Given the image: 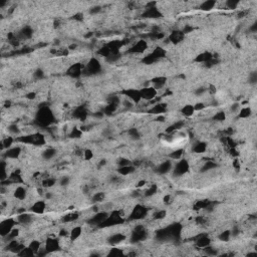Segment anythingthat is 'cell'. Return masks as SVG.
<instances>
[{
    "mask_svg": "<svg viewBox=\"0 0 257 257\" xmlns=\"http://www.w3.org/2000/svg\"><path fill=\"white\" fill-rule=\"evenodd\" d=\"M53 121V115L48 108H42L36 115V123L39 126H48Z\"/></svg>",
    "mask_w": 257,
    "mask_h": 257,
    "instance_id": "cell-1",
    "label": "cell"
},
{
    "mask_svg": "<svg viewBox=\"0 0 257 257\" xmlns=\"http://www.w3.org/2000/svg\"><path fill=\"white\" fill-rule=\"evenodd\" d=\"M189 170V164L186 160H180V161L175 165L173 168V173L174 176H182L184 175L187 171Z\"/></svg>",
    "mask_w": 257,
    "mask_h": 257,
    "instance_id": "cell-2",
    "label": "cell"
},
{
    "mask_svg": "<svg viewBox=\"0 0 257 257\" xmlns=\"http://www.w3.org/2000/svg\"><path fill=\"white\" fill-rule=\"evenodd\" d=\"M15 224L13 219H7L3 221L0 225V233H1L2 237H5L11 230L13 229V226Z\"/></svg>",
    "mask_w": 257,
    "mask_h": 257,
    "instance_id": "cell-3",
    "label": "cell"
},
{
    "mask_svg": "<svg viewBox=\"0 0 257 257\" xmlns=\"http://www.w3.org/2000/svg\"><path fill=\"white\" fill-rule=\"evenodd\" d=\"M146 237H147V232H146V230L144 229V227L138 226V227H136V229L132 235V241L133 242L143 241L146 239Z\"/></svg>",
    "mask_w": 257,
    "mask_h": 257,
    "instance_id": "cell-4",
    "label": "cell"
},
{
    "mask_svg": "<svg viewBox=\"0 0 257 257\" xmlns=\"http://www.w3.org/2000/svg\"><path fill=\"white\" fill-rule=\"evenodd\" d=\"M140 93H141L142 99H145L147 101H153L157 96V90L153 87H150L141 90H140Z\"/></svg>",
    "mask_w": 257,
    "mask_h": 257,
    "instance_id": "cell-5",
    "label": "cell"
},
{
    "mask_svg": "<svg viewBox=\"0 0 257 257\" xmlns=\"http://www.w3.org/2000/svg\"><path fill=\"white\" fill-rule=\"evenodd\" d=\"M108 217V214L107 212L96 213L95 216L91 217V218L88 220V222H90V224L91 225H102L105 220H107Z\"/></svg>",
    "mask_w": 257,
    "mask_h": 257,
    "instance_id": "cell-6",
    "label": "cell"
},
{
    "mask_svg": "<svg viewBox=\"0 0 257 257\" xmlns=\"http://www.w3.org/2000/svg\"><path fill=\"white\" fill-rule=\"evenodd\" d=\"M173 169V165L171 161H165L161 163L156 169V172L160 174V175H164V174L169 173L171 170Z\"/></svg>",
    "mask_w": 257,
    "mask_h": 257,
    "instance_id": "cell-7",
    "label": "cell"
},
{
    "mask_svg": "<svg viewBox=\"0 0 257 257\" xmlns=\"http://www.w3.org/2000/svg\"><path fill=\"white\" fill-rule=\"evenodd\" d=\"M146 208L141 206V205H138L135 209L133 210L132 214H131V219H142L143 217L146 216Z\"/></svg>",
    "mask_w": 257,
    "mask_h": 257,
    "instance_id": "cell-8",
    "label": "cell"
},
{
    "mask_svg": "<svg viewBox=\"0 0 257 257\" xmlns=\"http://www.w3.org/2000/svg\"><path fill=\"white\" fill-rule=\"evenodd\" d=\"M21 153V149L19 147H13V148H9V149L6 150V152L4 153L5 158L7 159H17L19 157Z\"/></svg>",
    "mask_w": 257,
    "mask_h": 257,
    "instance_id": "cell-9",
    "label": "cell"
},
{
    "mask_svg": "<svg viewBox=\"0 0 257 257\" xmlns=\"http://www.w3.org/2000/svg\"><path fill=\"white\" fill-rule=\"evenodd\" d=\"M126 239L125 235H123L121 233H117V234H114L108 238V244L113 245V246H117V245L121 244L123 241Z\"/></svg>",
    "mask_w": 257,
    "mask_h": 257,
    "instance_id": "cell-10",
    "label": "cell"
},
{
    "mask_svg": "<svg viewBox=\"0 0 257 257\" xmlns=\"http://www.w3.org/2000/svg\"><path fill=\"white\" fill-rule=\"evenodd\" d=\"M87 72H90V73H96L99 69H101L99 62L96 61V58L90 59V62L87 64Z\"/></svg>",
    "mask_w": 257,
    "mask_h": 257,
    "instance_id": "cell-11",
    "label": "cell"
},
{
    "mask_svg": "<svg viewBox=\"0 0 257 257\" xmlns=\"http://www.w3.org/2000/svg\"><path fill=\"white\" fill-rule=\"evenodd\" d=\"M59 249V242L56 239H51L49 238L46 241V245H45V250L48 252H53Z\"/></svg>",
    "mask_w": 257,
    "mask_h": 257,
    "instance_id": "cell-12",
    "label": "cell"
},
{
    "mask_svg": "<svg viewBox=\"0 0 257 257\" xmlns=\"http://www.w3.org/2000/svg\"><path fill=\"white\" fill-rule=\"evenodd\" d=\"M17 222L22 225H28L32 222V216L27 213H21L17 217Z\"/></svg>",
    "mask_w": 257,
    "mask_h": 257,
    "instance_id": "cell-13",
    "label": "cell"
},
{
    "mask_svg": "<svg viewBox=\"0 0 257 257\" xmlns=\"http://www.w3.org/2000/svg\"><path fill=\"white\" fill-rule=\"evenodd\" d=\"M126 96H128V99H131L132 102H138L140 99H141V93H140V90H128L126 91Z\"/></svg>",
    "mask_w": 257,
    "mask_h": 257,
    "instance_id": "cell-14",
    "label": "cell"
},
{
    "mask_svg": "<svg viewBox=\"0 0 257 257\" xmlns=\"http://www.w3.org/2000/svg\"><path fill=\"white\" fill-rule=\"evenodd\" d=\"M210 238L206 235H201L199 236V238L197 239L196 243H197V246L199 248H205L207 247L208 245H210Z\"/></svg>",
    "mask_w": 257,
    "mask_h": 257,
    "instance_id": "cell-15",
    "label": "cell"
},
{
    "mask_svg": "<svg viewBox=\"0 0 257 257\" xmlns=\"http://www.w3.org/2000/svg\"><path fill=\"white\" fill-rule=\"evenodd\" d=\"M44 209H45V203L43 201H37L31 206V211L36 214L43 213Z\"/></svg>",
    "mask_w": 257,
    "mask_h": 257,
    "instance_id": "cell-16",
    "label": "cell"
},
{
    "mask_svg": "<svg viewBox=\"0 0 257 257\" xmlns=\"http://www.w3.org/2000/svg\"><path fill=\"white\" fill-rule=\"evenodd\" d=\"M145 17H150V18H156V17L161 16L160 11L156 7H148L146 12L144 13Z\"/></svg>",
    "mask_w": 257,
    "mask_h": 257,
    "instance_id": "cell-17",
    "label": "cell"
},
{
    "mask_svg": "<svg viewBox=\"0 0 257 257\" xmlns=\"http://www.w3.org/2000/svg\"><path fill=\"white\" fill-rule=\"evenodd\" d=\"M183 37H184V32H181V31H174L170 35L169 41L173 42V43H177V42L181 41Z\"/></svg>",
    "mask_w": 257,
    "mask_h": 257,
    "instance_id": "cell-18",
    "label": "cell"
},
{
    "mask_svg": "<svg viewBox=\"0 0 257 257\" xmlns=\"http://www.w3.org/2000/svg\"><path fill=\"white\" fill-rule=\"evenodd\" d=\"M119 173L123 176H127L132 174L133 172H135V167L132 166V165H127V166H122L119 168Z\"/></svg>",
    "mask_w": 257,
    "mask_h": 257,
    "instance_id": "cell-19",
    "label": "cell"
},
{
    "mask_svg": "<svg viewBox=\"0 0 257 257\" xmlns=\"http://www.w3.org/2000/svg\"><path fill=\"white\" fill-rule=\"evenodd\" d=\"M216 5V1H213V0H207V1H204L203 3L200 4V9L204 10V11H209L211 9H213Z\"/></svg>",
    "mask_w": 257,
    "mask_h": 257,
    "instance_id": "cell-20",
    "label": "cell"
},
{
    "mask_svg": "<svg viewBox=\"0 0 257 257\" xmlns=\"http://www.w3.org/2000/svg\"><path fill=\"white\" fill-rule=\"evenodd\" d=\"M81 64H75L72 65L69 70H68V75H70L71 76H73V78H78V76L81 75Z\"/></svg>",
    "mask_w": 257,
    "mask_h": 257,
    "instance_id": "cell-21",
    "label": "cell"
},
{
    "mask_svg": "<svg viewBox=\"0 0 257 257\" xmlns=\"http://www.w3.org/2000/svg\"><path fill=\"white\" fill-rule=\"evenodd\" d=\"M56 155V150L53 149V148H48L42 153V158L45 160H51L53 159Z\"/></svg>",
    "mask_w": 257,
    "mask_h": 257,
    "instance_id": "cell-22",
    "label": "cell"
},
{
    "mask_svg": "<svg viewBox=\"0 0 257 257\" xmlns=\"http://www.w3.org/2000/svg\"><path fill=\"white\" fill-rule=\"evenodd\" d=\"M146 47H147V43H146L145 40H140L138 43H137L135 46H134L132 49H131V51L132 52H143Z\"/></svg>",
    "mask_w": 257,
    "mask_h": 257,
    "instance_id": "cell-23",
    "label": "cell"
},
{
    "mask_svg": "<svg viewBox=\"0 0 257 257\" xmlns=\"http://www.w3.org/2000/svg\"><path fill=\"white\" fill-rule=\"evenodd\" d=\"M14 197L18 200H24L25 197H26V190L23 187L16 188L15 192H14Z\"/></svg>",
    "mask_w": 257,
    "mask_h": 257,
    "instance_id": "cell-24",
    "label": "cell"
},
{
    "mask_svg": "<svg viewBox=\"0 0 257 257\" xmlns=\"http://www.w3.org/2000/svg\"><path fill=\"white\" fill-rule=\"evenodd\" d=\"M73 117L78 120H84L87 117V112L84 111V108H78L73 112Z\"/></svg>",
    "mask_w": 257,
    "mask_h": 257,
    "instance_id": "cell-25",
    "label": "cell"
},
{
    "mask_svg": "<svg viewBox=\"0 0 257 257\" xmlns=\"http://www.w3.org/2000/svg\"><path fill=\"white\" fill-rule=\"evenodd\" d=\"M192 150H193V152H195L197 154L204 153L205 151L207 150V145L205 144V143H198V144H196L192 148Z\"/></svg>",
    "mask_w": 257,
    "mask_h": 257,
    "instance_id": "cell-26",
    "label": "cell"
},
{
    "mask_svg": "<svg viewBox=\"0 0 257 257\" xmlns=\"http://www.w3.org/2000/svg\"><path fill=\"white\" fill-rule=\"evenodd\" d=\"M194 113H195V110H194V105H187L182 108V114L185 117H188V118L193 116Z\"/></svg>",
    "mask_w": 257,
    "mask_h": 257,
    "instance_id": "cell-27",
    "label": "cell"
},
{
    "mask_svg": "<svg viewBox=\"0 0 257 257\" xmlns=\"http://www.w3.org/2000/svg\"><path fill=\"white\" fill-rule=\"evenodd\" d=\"M76 219H78V213H70V214H67V215H65L62 217L61 221L62 222H65V223H67V222H72V221H75Z\"/></svg>",
    "mask_w": 257,
    "mask_h": 257,
    "instance_id": "cell-28",
    "label": "cell"
},
{
    "mask_svg": "<svg viewBox=\"0 0 257 257\" xmlns=\"http://www.w3.org/2000/svg\"><path fill=\"white\" fill-rule=\"evenodd\" d=\"M216 167H217V164H216L215 162H213V161H207V162L203 165V167H202L201 172H207V171H210V170H212V169H215Z\"/></svg>",
    "mask_w": 257,
    "mask_h": 257,
    "instance_id": "cell-29",
    "label": "cell"
},
{
    "mask_svg": "<svg viewBox=\"0 0 257 257\" xmlns=\"http://www.w3.org/2000/svg\"><path fill=\"white\" fill-rule=\"evenodd\" d=\"M165 112H166V107L163 104H157L155 105V107L151 110V113H153V114H162Z\"/></svg>",
    "mask_w": 257,
    "mask_h": 257,
    "instance_id": "cell-30",
    "label": "cell"
},
{
    "mask_svg": "<svg viewBox=\"0 0 257 257\" xmlns=\"http://www.w3.org/2000/svg\"><path fill=\"white\" fill-rule=\"evenodd\" d=\"M81 234V227H75L70 232V239L71 240H75L78 239Z\"/></svg>",
    "mask_w": 257,
    "mask_h": 257,
    "instance_id": "cell-31",
    "label": "cell"
},
{
    "mask_svg": "<svg viewBox=\"0 0 257 257\" xmlns=\"http://www.w3.org/2000/svg\"><path fill=\"white\" fill-rule=\"evenodd\" d=\"M251 116V108H244L239 111V118L247 119Z\"/></svg>",
    "mask_w": 257,
    "mask_h": 257,
    "instance_id": "cell-32",
    "label": "cell"
},
{
    "mask_svg": "<svg viewBox=\"0 0 257 257\" xmlns=\"http://www.w3.org/2000/svg\"><path fill=\"white\" fill-rule=\"evenodd\" d=\"M210 59H212L211 53H209V52H204V53H202L201 55H199L198 58H197L196 61H202V62H208V61H210Z\"/></svg>",
    "mask_w": 257,
    "mask_h": 257,
    "instance_id": "cell-33",
    "label": "cell"
},
{
    "mask_svg": "<svg viewBox=\"0 0 257 257\" xmlns=\"http://www.w3.org/2000/svg\"><path fill=\"white\" fill-rule=\"evenodd\" d=\"M13 144V139L11 138V137H8V138H6V139H4V140H2V142H1V147H2V149H9V148H11V145Z\"/></svg>",
    "mask_w": 257,
    "mask_h": 257,
    "instance_id": "cell-34",
    "label": "cell"
},
{
    "mask_svg": "<svg viewBox=\"0 0 257 257\" xmlns=\"http://www.w3.org/2000/svg\"><path fill=\"white\" fill-rule=\"evenodd\" d=\"M20 34L22 37H24V38H30L31 36H32V29H31L29 26H26L21 30Z\"/></svg>",
    "mask_w": 257,
    "mask_h": 257,
    "instance_id": "cell-35",
    "label": "cell"
},
{
    "mask_svg": "<svg viewBox=\"0 0 257 257\" xmlns=\"http://www.w3.org/2000/svg\"><path fill=\"white\" fill-rule=\"evenodd\" d=\"M128 136H130V138L133 139V140H139L140 139L139 131L137 130V128H130V130L128 131Z\"/></svg>",
    "mask_w": 257,
    "mask_h": 257,
    "instance_id": "cell-36",
    "label": "cell"
},
{
    "mask_svg": "<svg viewBox=\"0 0 257 257\" xmlns=\"http://www.w3.org/2000/svg\"><path fill=\"white\" fill-rule=\"evenodd\" d=\"M230 236H231V231L226 230V231H224V232L220 233V234H219V236H218V238H219L221 241L227 242V241L230 239Z\"/></svg>",
    "mask_w": 257,
    "mask_h": 257,
    "instance_id": "cell-37",
    "label": "cell"
},
{
    "mask_svg": "<svg viewBox=\"0 0 257 257\" xmlns=\"http://www.w3.org/2000/svg\"><path fill=\"white\" fill-rule=\"evenodd\" d=\"M29 248L33 251L34 253H38L39 250H40V242H39V241H36V240L32 241V242H31V243L29 244Z\"/></svg>",
    "mask_w": 257,
    "mask_h": 257,
    "instance_id": "cell-38",
    "label": "cell"
},
{
    "mask_svg": "<svg viewBox=\"0 0 257 257\" xmlns=\"http://www.w3.org/2000/svg\"><path fill=\"white\" fill-rule=\"evenodd\" d=\"M183 156V150L182 149H178L176 151H174L170 154V158L173 160H180L181 157Z\"/></svg>",
    "mask_w": 257,
    "mask_h": 257,
    "instance_id": "cell-39",
    "label": "cell"
},
{
    "mask_svg": "<svg viewBox=\"0 0 257 257\" xmlns=\"http://www.w3.org/2000/svg\"><path fill=\"white\" fill-rule=\"evenodd\" d=\"M54 184H55V179H52V178H46L42 181V186L44 188H50V187H52Z\"/></svg>",
    "mask_w": 257,
    "mask_h": 257,
    "instance_id": "cell-40",
    "label": "cell"
},
{
    "mask_svg": "<svg viewBox=\"0 0 257 257\" xmlns=\"http://www.w3.org/2000/svg\"><path fill=\"white\" fill-rule=\"evenodd\" d=\"M158 59H159V58H157L155 54L152 53V54H150V55L146 56V58H144V62H145V64H152L153 62L157 61Z\"/></svg>",
    "mask_w": 257,
    "mask_h": 257,
    "instance_id": "cell-41",
    "label": "cell"
},
{
    "mask_svg": "<svg viewBox=\"0 0 257 257\" xmlns=\"http://www.w3.org/2000/svg\"><path fill=\"white\" fill-rule=\"evenodd\" d=\"M8 132L12 134V135H18L20 133V128H19V127L16 124H12L8 127Z\"/></svg>",
    "mask_w": 257,
    "mask_h": 257,
    "instance_id": "cell-42",
    "label": "cell"
},
{
    "mask_svg": "<svg viewBox=\"0 0 257 257\" xmlns=\"http://www.w3.org/2000/svg\"><path fill=\"white\" fill-rule=\"evenodd\" d=\"M157 190H158V187H157L156 185H152V186H151L149 189L146 190L145 196L146 197H151V196L155 195V194L157 193Z\"/></svg>",
    "mask_w": 257,
    "mask_h": 257,
    "instance_id": "cell-43",
    "label": "cell"
},
{
    "mask_svg": "<svg viewBox=\"0 0 257 257\" xmlns=\"http://www.w3.org/2000/svg\"><path fill=\"white\" fill-rule=\"evenodd\" d=\"M205 252H206L207 255H210V256H213V255H217L218 254V251H217V249H215V248L211 247L210 245H208L207 247L204 248Z\"/></svg>",
    "mask_w": 257,
    "mask_h": 257,
    "instance_id": "cell-44",
    "label": "cell"
},
{
    "mask_svg": "<svg viewBox=\"0 0 257 257\" xmlns=\"http://www.w3.org/2000/svg\"><path fill=\"white\" fill-rule=\"evenodd\" d=\"M239 3L240 2L239 1H235V0H228V1H226V6L228 8H231V9H234V8H236L237 6L239 5Z\"/></svg>",
    "mask_w": 257,
    "mask_h": 257,
    "instance_id": "cell-45",
    "label": "cell"
},
{
    "mask_svg": "<svg viewBox=\"0 0 257 257\" xmlns=\"http://www.w3.org/2000/svg\"><path fill=\"white\" fill-rule=\"evenodd\" d=\"M104 198H105V194L104 193H102V192L96 193L93 197V202H95V203H96V202H102V200H104Z\"/></svg>",
    "mask_w": 257,
    "mask_h": 257,
    "instance_id": "cell-46",
    "label": "cell"
},
{
    "mask_svg": "<svg viewBox=\"0 0 257 257\" xmlns=\"http://www.w3.org/2000/svg\"><path fill=\"white\" fill-rule=\"evenodd\" d=\"M239 111H240V105H239L238 102H234L233 105H231V107H230L231 113L237 114V113H239Z\"/></svg>",
    "mask_w": 257,
    "mask_h": 257,
    "instance_id": "cell-47",
    "label": "cell"
},
{
    "mask_svg": "<svg viewBox=\"0 0 257 257\" xmlns=\"http://www.w3.org/2000/svg\"><path fill=\"white\" fill-rule=\"evenodd\" d=\"M225 118H226V116H225V114L223 113V112H219V113H217L215 116H214V120H215V121H219V122H221V121H224L225 120Z\"/></svg>",
    "mask_w": 257,
    "mask_h": 257,
    "instance_id": "cell-48",
    "label": "cell"
},
{
    "mask_svg": "<svg viewBox=\"0 0 257 257\" xmlns=\"http://www.w3.org/2000/svg\"><path fill=\"white\" fill-rule=\"evenodd\" d=\"M71 138H79V137L81 136V131L78 130V128H72V131H71V134H70Z\"/></svg>",
    "mask_w": 257,
    "mask_h": 257,
    "instance_id": "cell-49",
    "label": "cell"
},
{
    "mask_svg": "<svg viewBox=\"0 0 257 257\" xmlns=\"http://www.w3.org/2000/svg\"><path fill=\"white\" fill-rule=\"evenodd\" d=\"M165 216H166V211H158V212L155 213L154 218L155 219H163Z\"/></svg>",
    "mask_w": 257,
    "mask_h": 257,
    "instance_id": "cell-50",
    "label": "cell"
},
{
    "mask_svg": "<svg viewBox=\"0 0 257 257\" xmlns=\"http://www.w3.org/2000/svg\"><path fill=\"white\" fill-rule=\"evenodd\" d=\"M249 82L251 84H256V82H257V73L256 72H252L249 75Z\"/></svg>",
    "mask_w": 257,
    "mask_h": 257,
    "instance_id": "cell-51",
    "label": "cell"
},
{
    "mask_svg": "<svg viewBox=\"0 0 257 257\" xmlns=\"http://www.w3.org/2000/svg\"><path fill=\"white\" fill-rule=\"evenodd\" d=\"M43 75H44V73L41 69H37L35 72H34V76H35V78H37V79L43 78Z\"/></svg>",
    "mask_w": 257,
    "mask_h": 257,
    "instance_id": "cell-52",
    "label": "cell"
},
{
    "mask_svg": "<svg viewBox=\"0 0 257 257\" xmlns=\"http://www.w3.org/2000/svg\"><path fill=\"white\" fill-rule=\"evenodd\" d=\"M69 178L68 177H62V179L61 180V186H67L69 184Z\"/></svg>",
    "mask_w": 257,
    "mask_h": 257,
    "instance_id": "cell-53",
    "label": "cell"
},
{
    "mask_svg": "<svg viewBox=\"0 0 257 257\" xmlns=\"http://www.w3.org/2000/svg\"><path fill=\"white\" fill-rule=\"evenodd\" d=\"M205 91H206V88H205V87H199V88H197V90H195V95L200 96L204 95Z\"/></svg>",
    "mask_w": 257,
    "mask_h": 257,
    "instance_id": "cell-54",
    "label": "cell"
},
{
    "mask_svg": "<svg viewBox=\"0 0 257 257\" xmlns=\"http://www.w3.org/2000/svg\"><path fill=\"white\" fill-rule=\"evenodd\" d=\"M119 164L122 167V166H127V165H131V162L128 159H121L119 161Z\"/></svg>",
    "mask_w": 257,
    "mask_h": 257,
    "instance_id": "cell-55",
    "label": "cell"
},
{
    "mask_svg": "<svg viewBox=\"0 0 257 257\" xmlns=\"http://www.w3.org/2000/svg\"><path fill=\"white\" fill-rule=\"evenodd\" d=\"M101 6H96V7H93V8H90V14H96V13H99V11H101Z\"/></svg>",
    "mask_w": 257,
    "mask_h": 257,
    "instance_id": "cell-56",
    "label": "cell"
},
{
    "mask_svg": "<svg viewBox=\"0 0 257 257\" xmlns=\"http://www.w3.org/2000/svg\"><path fill=\"white\" fill-rule=\"evenodd\" d=\"M122 251L119 250V249H112V251L110 252V255H113V256H116V255H122Z\"/></svg>",
    "mask_w": 257,
    "mask_h": 257,
    "instance_id": "cell-57",
    "label": "cell"
},
{
    "mask_svg": "<svg viewBox=\"0 0 257 257\" xmlns=\"http://www.w3.org/2000/svg\"><path fill=\"white\" fill-rule=\"evenodd\" d=\"M205 108V105L204 104H197V105H194V110H195V112L196 111H201V110H203V108Z\"/></svg>",
    "mask_w": 257,
    "mask_h": 257,
    "instance_id": "cell-58",
    "label": "cell"
},
{
    "mask_svg": "<svg viewBox=\"0 0 257 257\" xmlns=\"http://www.w3.org/2000/svg\"><path fill=\"white\" fill-rule=\"evenodd\" d=\"M84 158L87 160H90L91 158H93V153H91V151L90 150H87L84 152Z\"/></svg>",
    "mask_w": 257,
    "mask_h": 257,
    "instance_id": "cell-59",
    "label": "cell"
},
{
    "mask_svg": "<svg viewBox=\"0 0 257 257\" xmlns=\"http://www.w3.org/2000/svg\"><path fill=\"white\" fill-rule=\"evenodd\" d=\"M35 93H28V95H26V98L28 99H35Z\"/></svg>",
    "mask_w": 257,
    "mask_h": 257,
    "instance_id": "cell-60",
    "label": "cell"
},
{
    "mask_svg": "<svg viewBox=\"0 0 257 257\" xmlns=\"http://www.w3.org/2000/svg\"><path fill=\"white\" fill-rule=\"evenodd\" d=\"M59 235L61 236H68V232L65 229H62V230H61V233H59Z\"/></svg>",
    "mask_w": 257,
    "mask_h": 257,
    "instance_id": "cell-61",
    "label": "cell"
},
{
    "mask_svg": "<svg viewBox=\"0 0 257 257\" xmlns=\"http://www.w3.org/2000/svg\"><path fill=\"white\" fill-rule=\"evenodd\" d=\"M250 29H251V30H252V31H253V32H255V31H256V29H257V24H256V23H254V25H253V26H252V27H251V28H250Z\"/></svg>",
    "mask_w": 257,
    "mask_h": 257,
    "instance_id": "cell-62",
    "label": "cell"
},
{
    "mask_svg": "<svg viewBox=\"0 0 257 257\" xmlns=\"http://www.w3.org/2000/svg\"><path fill=\"white\" fill-rule=\"evenodd\" d=\"M164 201H165V203H168V202L170 201V196H169V195H167V196L164 198Z\"/></svg>",
    "mask_w": 257,
    "mask_h": 257,
    "instance_id": "cell-63",
    "label": "cell"
},
{
    "mask_svg": "<svg viewBox=\"0 0 257 257\" xmlns=\"http://www.w3.org/2000/svg\"><path fill=\"white\" fill-rule=\"evenodd\" d=\"M144 184H146V181H141V182L139 183L138 185H137V186H138V187H142V186H143V185H144Z\"/></svg>",
    "mask_w": 257,
    "mask_h": 257,
    "instance_id": "cell-64",
    "label": "cell"
}]
</instances>
